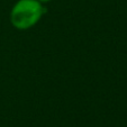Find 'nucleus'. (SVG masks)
I'll return each mask as SVG.
<instances>
[{
  "label": "nucleus",
  "mask_w": 127,
  "mask_h": 127,
  "mask_svg": "<svg viewBox=\"0 0 127 127\" xmlns=\"http://www.w3.org/2000/svg\"><path fill=\"white\" fill-rule=\"evenodd\" d=\"M46 12L38 0H18L10 11V22L15 28L26 31L35 26Z\"/></svg>",
  "instance_id": "nucleus-1"
},
{
  "label": "nucleus",
  "mask_w": 127,
  "mask_h": 127,
  "mask_svg": "<svg viewBox=\"0 0 127 127\" xmlns=\"http://www.w3.org/2000/svg\"><path fill=\"white\" fill-rule=\"evenodd\" d=\"M39 2H42V3H47V2H50L51 0H38Z\"/></svg>",
  "instance_id": "nucleus-2"
}]
</instances>
